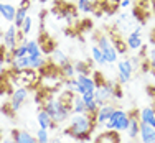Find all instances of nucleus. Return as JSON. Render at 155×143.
<instances>
[{"label":"nucleus","instance_id":"nucleus-1","mask_svg":"<svg viewBox=\"0 0 155 143\" xmlns=\"http://www.w3.org/2000/svg\"><path fill=\"white\" fill-rule=\"evenodd\" d=\"M96 125H97L96 119L89 113H73L69 117V125L64 130V133L78 141H87Z\"/></svg>","mask_w":155,"mask_h":143},{"label":"nucleus","instance_id":"nucleus-2","mask_svg":"<svg viewBox=\"0 0 155 143\" xmlns=\"http://www.w3.org/2000/svg\"><path fill=\"white\" fill-rule=\"evenodd\" d=\"M41 107L51 115V119H53V122L56 123V125L64 123L66 120H69V117L73 115L69 105L64 104L60 97H54V95H51V94H48L45 97Z\"/></svg>","mask_w":155,"mask_h":143},{"label":"nucleus","instance_id":"nucleus-3","mask_svg":"<svg viewBox=\"0 0 155 143\" xmlns=\"http://www.w3.org/2000/svg\"><path fill=\"white\" fill-rule=\"evenodd\" d=\"M129 123H130V113L122 110V109H116L112 117L104 123V128L114 132H127Z\"/></svg>","mask_w":155,"mask_h":143},{"label":"nucleus","instance_id":"nucleus-4","mask_svg":"<svg viewBox=\"0 0 155 143\" xmlns=\"http://www.w3.org/2000/svg\"><path fill=\"white\" fill-rule=\"evenodd\" d=\"M10 74L13 76V82L17 84V87H33L40 82V74L35 69H23V71H10Z\"/></svg>","mask_w":155,"mask_h":143},{"label":"nucleus","instance_id":"nucleus-5","mask_svg":"<svg viewBox=\"0 0 155 143\" xmlns=\"http://www.w3.org/2000/svg\"><path fill=\"white\" fill-rule=\"evenodd\" d=\"M116 81H106L102 86H97L94 91V99L96 102L99 104V107L104 104H107V102H110L114 99V92H116V87H117Z\"/></svg>","mask_w":155,"mask_h":143},{"label":"nucleus","instance_id":"nucleus-6","mask_svg":"<svg viewBox=\"0 0 155 143\" xmlns=\"http://www.w3.org/2000/svg\"><path fill=\"white\" fill-rule=\"evenodd\" d=\"M96 45H97V48L102 51V54H104L106 61H107V64H114L117 63V51L116 48H114V43L112 40L107 38L106 35H99L97 40H96Z\"/></svg>","mask_w":155,"mask_h":143},{"label":"nucleus","instance_id":"nucleus-7","mask_svg":"<svg viewBox=\"0 0 155 143\" xmlns=\"http://www.w3.org/2000/svg\"><path fill=\"white\" fill-rule=\"evenodd\" d=\"M28 94H30L28 92V87H17V89H13L12 92H10V102L7 104L10 113H17L20 110L21 105L27 102Z\"/></svg>","mask_w":155,"mask_h":143},{"label":"nucleus","instance_id":"nucleus-8","mask_svg":"<svg viewBox=\"0 0 155 143\" xmlns=\"http://www.w3.org/2000/svg\"><path fill=\"white\" fill-rule=\"evenodd\" d=\"M132 74H134V68H132L129 58L117 61V82L119 84H127L129 81L132 79Z\"/></svg>","mask_w":155,"mask_h":143},{"label":"nucleus","instance_id":"nucleus-9","mask_svg":"<svg viewBox=\"0 0 155 143\" xmlns=\"http://www.w3.org/2000/svg\"><path fill=\"white\" fill-rule=\"evenodd\" d=\"M2 40H3V46L8 51H13L18 45H20V41H18V28L13 23H10L8 28L3 31Z\"/></svg>","mask_w":155,"mask_h":143},{"label":"nucleus","instance_id":"nucleus-10","mask_svg":"<svg viewBox=\"0 0 155 143\" xmlns=\"http://www.w3.org/2000/svg\"><path fill=\"white\" fill-rule=\"evenodd\" d=\"M125 43H127V48L130 51H139L140 48L143 46V40H142V27L135 28L134 31H130L127 35V38H125Z\"/></svg>","mask_w":155,"mask_h":143},{"label":"nucleus","instance_id":"nucleus-11","mask_svg":"<svg viewBox=\"0 0 155 143\" xmlns=\"http://www.w3.org/2000/svg\"><path fill=\"white\" fill-rule=\"evenodd\" d=\"M116 105L114 104H110V102H107V104H104V105H101V107H99V110H97V113H96V123H97V125H104L106 122H107V120L110 119V117H112V113L116 112Z\"/></svg>","mask_w":155,"mask_h":143},{"label":"nucleus","instance_id":"nucleus-12","mask_svg":"<svg viewBox=\"0 0 155 143\" xmlns=\"http://www.w3.org/2000/svg\"><path fill=\"white\" fill-rule=\"evenodd\" d=\"M36 122H38V125L41 128H46V130H56V127H58L56 123L53 122L51 115L41 107V105H40L38 110H36Z\"/></svg>","mask_w":155,"mask_h":143},{"label":"nucleus","instance_id":"nucleus-13","mask_svg":"<svg viewBox=\"0 0 155 143\" xmlns=\"http://www.w3.org/2000/svg\"><path fill=\"white\" fill-rule=\"evenodd\" d=\"M140 135V119H139V110H134L130 113V123H129L127 128V137L130 138L132 141L137 140Z\"/></svg>","mask_w":155,"mask_h":143},{"label":"nucleus","instance_id":"nucleus-14","mask_svg":"<svg viewBox=\"0 0 155 143\" xmlns=\"http://www.w3.org/2000/svg\"><path fill=\"white\" fill-rule=\"evenodd\" d=\"M12 140L15 143H38L35 135H31L27 130H20V128L12 130Z\"/></svg>","mask_w":155,"mask_h":143},{"label":"nucleus","instance_id":"nucleus-15","mask_svg":"<svg viewBox=\"0 0 155 143\" xmlns=\"http://www.w3.org/2000/svg\"><path fill=\"white\" fill-rule=\"evenodd\" d=\"M139 119L142 123H147L150 127H155V107L147 105L142 110H139Z\"/></svg>","mask_w":155,"mask_h":143},{"label":"nucleus","instance_id":"nucleus-16","mask_svg":"<svg viewBox=\"0 0 155 143\" xmlns=\"http://www.w3.org/2000/svg\"><path fill=\"white\" fill-rule=\"evenodd\" d=\"M142 143H155V127H150L147 123L140 122V135H139Z\"/></svg>","mask_w":155,"mask_h":143},{"label":"nucleus","instance_id":"nucleus-17","mask_svg":"<svg viewBox=\"0 0 155 143\" xmlns=\"http://www.w3.org/2000/svg\"><path fill=\"white\" fill-rule=\"evenodd\" d=\"M15 13H17V8L12 5V3L0 2V17H2L7 23H13V20H15Z\"/></svg>","mask_w":155,"mask_h":143},{"label":"nucleus","instance_id":"nucleus-18","mask_svg":"<svg viewBox=\"0 0 155 143\" xmlns=\"http://www.w3.org/2000/svg\"><path fill=\"white\" fill-rule=\"evenodd\" d=\"M83 99H84V104H86V113L96 117V113H97V110H99V104L94 99V92H84Z\"/></svg>","mask_w":155,"mask_h":143},{"label":"nucleus","instance_id":"nucleus-19","mask_svg":"<svg viewBox=\"0 0 155 143\" xmlns=\"http://www.w3.org/2000/svg\"><path fill=\"white\" fill-rule=\"evenodd\" d=\"M94 143H120L119 132H114V130H106V132H102V133L94 140Z\"/></svg>","mask_w":155,"mask_h":143},{"label":"nucleus","instance_id":"nucleus-20","mask_svg":"<svg viewBox=\"0 0 155 143\" xmlns=\"http://www.w3.org/2000/svg\"><path fill=\"white\" fill-rule=\"evenodd\" d=\"M71 113H86V104H84V99L81 94H74L71 104H69Z\"/></svg>","mask_w":155,"mask_h":143},{"label":"nucleus","instance_id":"nucleus-21","mask_svg":"<svg viewBox=\"0 0 155 143\" xmlns=\"http://www.w3.org/2000/svg\"><path fill=\"white\" fill-rule=\"evenodd\" d=\"M28 63H30V69L45 71L46 66H48V59L45 56H28Z\"/></svg>","mask_w":155,"mask_h":143},{"label":"nucleus","instance_id":"nucleus-22","mask_svg":"<svg viewBox=\"0 0 155 143\" xmlns=\"http://www.w3.org/2000/svg\"><path fill=\"white\" fill-rule=\"evenodd\" d=\"M74 71L76 76H93V68L87 61H74Z\"/></svg>","mask_w":155,"mask_h":143},{"label":"nucleus","instance_id":"nucleus-23","mask_svg":"<svg viewBox=\"0 0 155 143\" xmlns=\"http://www.w3.org/2000/svg\"><path fill=\"white\" fill-rule=\"evenodd\" d=\"M10 69L12 71H23V69H30V63H28V56H23V58H13L12 59V64H10Z\"/></svg>","mask_w":155,"mask_h":143},{"label":"nucleus","instance_id":"nucleus-24","mask_svg":"<svg viewBox=\"0 0 155 143\" xmlns=\"http://www.w3.org/2000/svg\"><path fill=\"white\" fill-rule=\"evenodd\" d=\"M76 79L79 81V84L83 86V89L86 92H94L96 91V82L93 76H76Z\"/></svg>","mask_w":155,"mask_h":143},{"label":"nucleus","instance_id":"nucleus-25","mask_svg":"<svg viewBox=\"0 0 155 143\" xmlns=\"http://www.w3.org/2000/svg\"><path fill=\"white\" fill-rule=\"evenodd\" d=\"M76 8L81 13H96L97 12V7L94 3H91L89 0H78L76 2Z\"/></svg>","mask_w":155,"mask_h":143},{"label":"nucleus","instance_id":"nucleus-26","mask_svg":"<svg viewBox=\"0 0 155 143\" xmlns=\"http://www.w3.org/2000/svg\"><path fill=\"white\" fill-rule=\"evenodd\" d=\"M64 86L68 87V91H71V92L74 94H81L83 95L86 91L83 89V86L79 84V81H78L76 78H71V79H64Z\"/></svg>","mask_w":155,"mask_h":143},{"label":"nucleus","instance_id":"nucleus-27","mask_svg":"<svg viewBox=\"0 0 155 143\" xmlns=\"http://www.w3.org/2000/svg\"><path fill=\"white\" fill-rule=\"evenodd\" d=\"M51 58H53V63L56 64L58 68H61L63 64L69 63V58L66 56V53H64V51H61V49H56V48H54V51L51 53Z\"/></svg>","mask_w":155,"mask_h":143},{"label":"nucleus","instance_id":"nucleus-28","mask_svg":"<svg viewBox=\"0 0 155 143\" xmlns=\"http://www.w3.org/2000/svg\"><path fill=\"white\" fill-rule=\"evenodd\" d=\"M91 58H93V61L97 66H107V61H106L102 51L97 48V45H94L93 48H91Z\"/></svg>","mask_w":155,"mask_h":143},{"label":"nucleus","instance_id":"nucleus-29","mask_svg":"<svg viewBox=\"0 0 155 143\" xmlns=\"http://www.w3.org/2000/svg\"><path fill=\"white\" fill-rule=\"evenodd\" d=\"M28 56H43V49L38 40H28Z\"/></svg>","mask_w":155,"mask_h":143},{"label":"nucleus","instance_id":"nucleus-30","mask_svg":"<svg viewBox=\"0 0 155 143\" xmlns=\"http://www.w3.org/2000/svg\"><path fill=\"white\" fill-rule=\"evenodd\" d=\"M12 56L13 58H23V56H28V40L25 38L23 41L18 45L15 49L12 51Z\"/></svg>","mask_w":155,"mask_h":143},{"label":"nucleus","instance_id":"nucleus-31","mask_svg":"<svg viewBox=\"0 0 155 143\" xmlns=\"http://www.w3.org/2000/svg\"><path fill=\"white\" fill-rule=\"evenodd\" d=\"M60 74L63 76L64 79H71V78H76V71H74V64L73 63H66L60 68Z\"/></svg>","mask_w":155,"mask_h":143},{"label":"nucleus","instance_id":"nucleus-32","mask_svg":"<svg viewBox=\"0 0 155 143\" xmlns=\"http://www.w3.org/2000/svg\"><path fill=\"white\" fill-rule=\"evenodd\" d=\"M27 17H28V10L18 7V8H17V13H15V20H13V25H15L18 30L21 28V25H23V21H25V18H27Z\"/></svg>","mask_w":155,"mask_h":143},{"label":"nucleus","instance_id":"nucleus-33","mask_svg":"<svg viewBox=\"0 0 155 143\" xmlns=\"http://www.w3.org/2000/svg\"><path fill=\"white\" fill-rule=\"evenodd\" d=\"M5 46L0 48V82L3 81V78H5L7 74V63H5Z\"/></svg>","mask_w":155,"mask_h":143},{"label":"nucleus","instance_id":"nucleus-34","mask_svg":"<svg viewBox=\"0 0 155 143\" xmlns=\"http://www.w3.org/2000/svg\"><path fill=\"white\" fill-rule=\"evenodd\" d=\"M35 137H36V140H38V143H50L51 141L48 130H46V128H41V127L35 132Z\"/></svg>","mask_w":155,"mask_h":143},{"label":"nucleus","instance_id":"nucleus-35","mask_svg":"<svg viewBox=\"0 0 155 143\" xmlns=\"http://www.w3.org/2000/svg\"><path fill=\"white\" fill-rule=\"evenodd\" d=\"M112 43H114V48H116V51L119 54H125L127 53V43H125V40H120V38H112Z\"/></svg>","mask_w":155,"mask_h":143},{"label":"nucleus","instance_id":"nucleus-36","mask_svg":"<svg viewBox=\"0 0 155 143\" xmlns=\"http://www.w3.org/2000/svg\"><path fill=\"white\" fill-rule=\"evenodd\" d=\"M149 66H150V71L155 76V45L149 49Z\"/></svg>","mask_w":155,"mask_h":143},{"label":"nucleus","instance_id":"nucleus-37","mask_svg":"<svg viewBox=\"0 0 155 143\" xmlns=\"http://www.w3.org/2000/svg\"><path fill=\"white\" fill-rule=\"evenodd\" d=\"M31 27H33V20H31V17H27V18H25V21H23V25H21L20 30L23 31L25 35H28V33L31 31Z\"/></svg>","mask_w":155,"mask_h":143},{"label":"nucleus","instance_id":"nucleus-38","mask_svg":"<svg viewBox=\"0 0 155 143\" xmlns=\"http://www.w3.org/2000/svg\"><path fill=\"white\" fill-rule=\"evenodd\" d=\"M93 79H94V82H96V87H97V86H102V84L107 81L104 76L101 74V72H93Z\"/></svg>","mask_w":155,"mask_h":143},{"label":"nucleus","instance_id":"nucleus-39","mask_svg":"<svg viewBox=\"0 0 155 143\" xmlns=\"http://www.w3.org/2000/svg\"><path fill=\"white\" fill-rule=\"evenodd\" d=\"M129 59H130V64H132V68H134V72L139 71L140 64H142V59H140L139 56H132V58H129Z\"/></svg>","mask_w":155,"mask_h":143},{"label":"nucleus","instance_id":"nucleus-40","mask_svg":"<svg viewBox=\"0 0 155 143\" xmlns=\"http://www.w3.org/2000/svg\"><path fill=\"white\" fill-rule=\"evenodd\" d=\"M130 5H132V0H120V3H119L120 8H129Z\"/></svg>","mask_w":155,"mask_h":143},{"label":"nucleus","instance_id":"nucleus-41","mask_svg":"<svg viewBox=\"0 0 155 143\" xmlns=\"http://www.w3.org/2000/svg\"><path fill=\"white\" fill-rule=\"evenodd\" d=\"M30 5H31V2H30V0H20V7H21V8H30Z\"/></svg>","mask_w":155,"mask_h":143},{"label":"nucleus","instance_id":"nucleus-42","mask_svg":"<svg viewBox=\"0 0 155 143\" xmlns=\"http://www.w3.org/2000/svg\"><path fill=\"white\" fill-rule=\"evenodd\" d=\"M147 91H149V95H150V97H153V99H155V87L147 86Z\"/></svg>","mask_w":155,"mask_h":143},{"label":"nucleus","instance_id":"nucleus-43","mask_svg":"<svg viewBox=\"0 0 155 143\" xmlns=\"http://www.w3.org/2000/svg\"><path fill=\"white\" fill-rule=\"evenodd\" d=\"M50 143H63V141H61V138H53Z\"/></svg>","mask_w":155,"mask_h":143},{"label":"nucleus","instance_id":"nucleus-44","mask_svg":"<svg viewBox=\"0 0 155 143\" xmlns=\"http://www.w3.org/2000/svg\"><path fill=\"white\" fill-rule=\"evenodd\" d=\"M89 2H91V3H94V5H96V7H97V3H99V0H89Z\"/></svg>","mask_w":155,"mask_h":143},{"label":"nucleus","instance_id":"nucleus-45","mask_svg":"<svg viewBox=\"0 0 155 143\" xmlns=\"http://www.w3.org/2000/svg\"><path fill=\"white\" fill-rule=\"evenodd\" d=\"M13 140H2V141H0V143H12Z\"/></svg>","mask_w":155,"mask_h":143},{"label":"nucleus","instance_id":"nucleus-46","mask_svg":"<svg viewBox=\"0 0 155 143\" xmlns=\"http://www.w3.org/2000/svg\"><path fill=\"white\" fill-rule=\"evenodd\" d=\"M0 36H3V33H2V31H0Z\"/></svg>","mask_w":155,"mask_h":143},{"label":"nucleus","instance_id":"nucleus-47","mask_svg":"<svg viewBox=\"0 0 155 143\" xmlns=\"http://www.w3.org/2000/svg\"><path fill=\"white\" fill-rule=\"evenodd\" d=\"M12 143H15V141H12Z\"/></svg>","mask_w":155,"mask_h":143}]
</instances>
